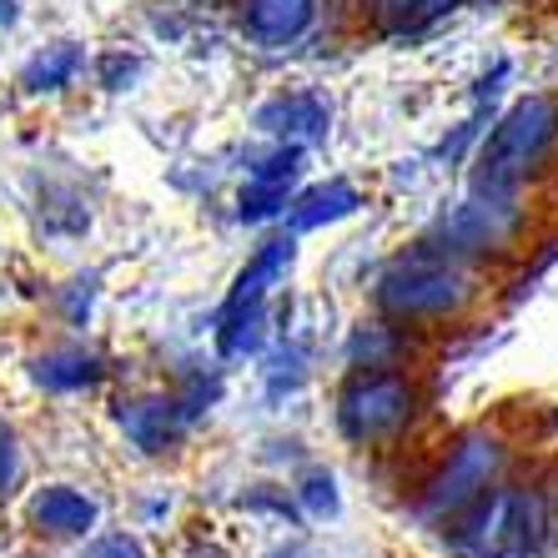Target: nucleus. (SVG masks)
I'll return each mask as SVG.
<instances>
[{"label":"nucleus","mask_w":558,"mask_h":558,"mask_svg":"<svg viewBox=\"0 0 558 558\" xmlns=\"http://www.w3.org/2000/svg\"><path fill=\"white\" fill-rule=\"evenodd\" d=\"M21 468H26V458H21V438H15V428L5 423V417H0V498L15 494Z\"/></svg>","instance_id":"nucleus-17"},{"label":"nucleus","mask_w":558,"mask_h":558,"mask_svg":"<svg viewBox=\"0 0 558 558\" xmlns=\"http://www.w3.org/2000/svg\"><path fill=\"white\" fill-rule=\"evenodd\" d=\"M428 413L417 367H348L332 392V428L348 448H392Z\"/></svg>","instance_id":"nucleus-2"},{"label":"nucleus","mask_w":558,"mask_h":558,"mask_svg":"<svg viewBox=\"0 0 558 558\" xmlns=\"http://www.w3.org/2000/svg\"><path fill=\"white\" fill-rule=\"evenodd\" d=\"M257 131L277 136V142H323L332 131V101L323 92H282L257 111Z\"/></svg>","instance_id":"nucleus-11"},{"label":"nucleus","mask_w":558,"mask_h":558,"mask_svg":"<svg viewBox=\"0 0 558 558\" xmlns=\"http://www.w3.org/2000/svg\"><path fill=\"white\" fill-rule=\"evenodd\" d=\"M523 236V207L519 196H494V192H468L453 211H442L438 227L428 232V242H438L442 252H453V257L483 262L504 257V252L519 247Z\"/></svg>","instance_id":"nucleus-5"},{"label":"nucleus","mask_w":558,"mask_h":558,"mask_svg":"<svg viewBox=\"0 0 558 558\" xmlns=\"http://www.w3.org/2000/svg\"><path fill=\"white\" fill-rule=\"evenodd\" d=\"M357 207H363V192L352 182H323V186H307V192L292 196L282 221L292 236H302V232H317V227H332V221L352 217Z\"/></svg>","instance_id":"nucleus-14"},{"label":"nucleus","mask_w":558,"mask_h":558,"mask_svg":"<svg viewBox=\"0 0 558 558\" xmlns=\"http://www.w3.org/2000/svg\"><path fill=\"white\" fill-rule=\"evenodd\" d=\"M558 151V101L554 96H529L498 126L483 136L478 161H473V192L519 196L523 186L544 171V161Z\"/></svg>","instance_id":"nucleus-3"},{"label":"nucleus","mask_w":558,"mask_h":558,"mask_svg":"<svg viewBox=\"0 0 558 558\" xmlns=\"http://www.w3.org/2000/svg\"><path fill=\"white\" fill-rule=\"evenodd\" d=\"M31 383L51 398H81V392H96L106 383V357L81 342H56L31 363Z\"/></svg>","instance_id":"nucleus-10"},{"label":"nucleus","mask_w":558,"mask_h":558,"mask_svg":"<svg viewBox=\"0 0 558 558\" xmlns=\"http://www.w3.org/2000/svg\"><path fill=\"white\" fill-rule=\"evenodd\" d=\"M287 202H292V186H277V182H257V177H247V186L236 192V217L252 221V227H262V221L282 217Z\"/></svg>","instance_id":"nucleus-16"},{"label":"nucleus","mask_w":558,"mask_h":558,"mask_svg":"<svg viewBox=\"0 0 558 558\" xmlns=\"http://www.w3.org/2000/svg\"><path fill=\"white\" fill-rule=\"evenodd\" d=\"M298 504H307L312 513L338 508V494H332V473H307V478L298 483Z\"/></svg>","instance_id":"nucleus-18"},{"label":"nucleus","mask_w":558,"mask_h":558,"mask_svg":"<svg viewBox=\"0 0 558 558\" xmlns=\"http://www.w3.org/2000/svg\"><path fill=\"white\" fill-rule=\"evenodd\" d=\"M292 257H298V242H292V232H287V236H267V242L252 252L247 267L236 272V282H232V292H227V302H221V312L257 307V302H267V298H272V287L287 277Z\"/></svg>","instance_id":"nucleus-12"},{"label":"nucleus","mask_w":558,"mask_h":558,"mask_svg":"<svg viewBox=\"0 0 558 558\" xmlns=\"http://www.w3.org/2000/svg\"><path fill=\"white\" fill-rule=\"evenodd\" d=\"M468 5V0H363V21L388 40H403V36H423L433 31L438 21Z\"/></svg>","instance_id":"nucleus-13"},{"label":"nucleus","mask_w":558,"mask_h":558,"mask_svg":"<svg viewBox=\"0 0 558 558\" xmlns=\"http://www.w3.org/2000/svg\"><path fill=\"white\" fill-rule=\"evenodd\" d=\"M483 298V267L442 252L438 242H413L408 252L373 277V312L392 323L413 327V332H438L448 323H463Z\"/></svg>","instance_id":"nucleus-1"},{"label":"nucleus","mask_w":558,"mask_h":558,"mask_svg":"<svg viewBox=\"0 0 558 558\" xmlns=\"http://www.w3.org/2000/svg\"><path fill=\"white\" fill-rule=\"evenodd\" d=\"M86 76V51H81L76 40H51V46H40L26 65H21V92L26 96H61L71 92L76 81Z\"/></svg>","instance_id":"nucleus-15"},{"label":"nucleus","mask_w":558,"mask_h":558,"mask_svg":"<svg viewBox=\"0 0 558 558\" xmlns=\"http://www.w3.org/2000/svg\"><path fill=\"white\" fill-rule=\"evenodd\" d=\"M508 468V442L494 428H463L442 442V453L433 458V468L423 473L413 494V508L428 523L453 519L458 508H468L473 498H483L494 483H504Z\"/></svg>","instance_id":"nucleus-4"},{"label":"nucleus","mask_w":558,"mask_h":558,"mask_svg":"<svg viewBox=\"0 0 558 558\" xmlns=\"http://www.w3.org/2000/svg\"><path fill=\"white\" fill-rule=\"evenodd\" d=\"M15 15H21L15 11V0H0V26H15Z\"/></svg>","instance_id":"nucleus-20"},{"label":"nucleus","mask_w":558,"mask_h":558,"mask_svg":"<svg viewBox=\"0 0 558 558\" xmlns=\"http://www.w3.org/2000/svg\"><path fill=\"white\" fill-rule=\"evenodd\" d=\"M232 26L252 51H298L323 26V0H232Z\"/></svg>","instance_id":"nucleus-7"},{"label":"nucleus","mask_w":558,"mask_h":558,"mask_svg":"<svg viewBox=\"0 0 558 558\" xmlns=\"http://www.w3.org/2000/svg\"><path fill=\"white\" fill-rule=\"evenodd\" d=\"M417 348H423V332L392 323L383 312H373L367 323H357L342 342V363L348 367H413Z\"/></svg>","instance_id":"nucleus-9"},{"label":"nucleus","mask_w":558,"mask_h":558,"mask_svg":"<svg viewBox=\"0 0 558 558\" xmlns=\"http://www.w3.org/2000/svg\"><path fill=\"white\" fill-rule=\"evenodd\" d=\"M26 523L40 538H51V544H71V538L96 533L101 504L86 488H76V483H40L26 498Z\"/></svg>","instance_id":"nucleus-8"},{"label":"nucleus","mask_w":558,"mask_h":558,"mask_svg":"<svg viewBox=\"0 0 558 558\" xmlns=\"http://www.w3.org/2000/svg\"><path fill=\"white\" fill-rule=\"evenodd\" d=\"M111 423H117L121 442H126L131 453L142 458H167L182 448V438L192 433L196 417L182 408V398L177 392H131V398H121L117 408H111Z\"/></svg>","instance_id":"nucleus-6"},{"label":"nucleus","mask_w":558,"mask_h":558,"mask_svg":"<svg viewBox=\"0 0 558 558\" xmlns=\"http://www.w3.org/2000/svg\"><path fill=\"white\" fill-rule=\"evenodd\" d=\"M81 558H142V548H136V538H126V533H106V538H96Z\"/></svg>","instance_id":"nucleus-19"}]
</instances>
